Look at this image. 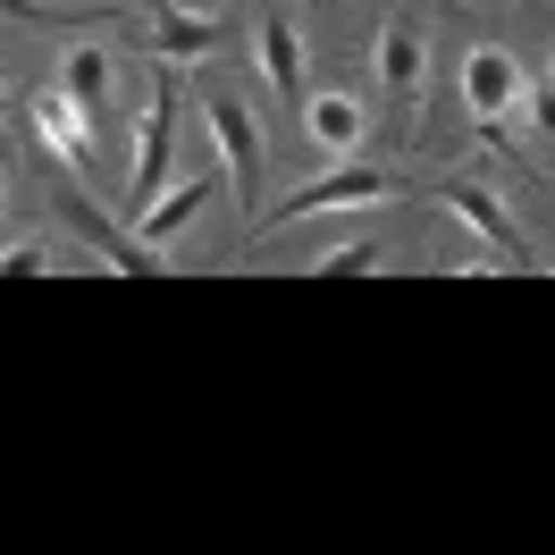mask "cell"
I'll list each match as a JSON object with an SVG mask.
<instances>
[{"label": "cell", "mask_w": 555, "mask_h": 555, "mask_svg": "<svg viewBox=\"0 0 555 555\" xmlns=\"http://www.w3.org/2000/svg\"><path fill=\"white\" fill-rule=\"evenodd\" d=\"M68 210H76V228L93 236V253H102V261H118V270H160V253H135V236H118L102 210L85 203V185H68Z\"/></svg>", "instance_id": "7c38bea8"}, {"label": "cell", "mask_w": 555, "mask_h": 555, "mask_svg": "<svg viewBox=\"0 0 555 555\" xmlns=\"http://www.w3.org/2000/svg\"><path fill=\"white\" fill-rule=\"evenodd\" d=\"M60 253H68L60 236H26V244H9V253H0V278H35V270H51Z\"/></svg>", "instance_id": "5bb4252c"}, {"label": "cell", "mask_w": 555, "mask_h": 555, "mask_svg": "<svg viewBox=\"0 0 555 555\" xmlns=\"http://www.w3.org/2000/svg\"><path fill=\"white\" fill-rule=\"evenodd\" d=\"M160 51H169V60H203V51H219V17H194V9L160 0Z\"/></svg>", "instance_id": "4fadbf2b"}, {"label": "cell", "mask_w": 555, "mask_h": 555, "mask_svg": "<svg viewBox=\"0 0 555 555\" xmlns=\"http://www.w3.org/2000/svg\"><path fill=\"white\" fill-rule=\"evenodd\" d=\"M177 9H194V17H210V9H219V0H177Z\"/></svg>", "instance_id": "e0dca14e"}, {"label": "cell", "mask_w": 555, "mask_h": 555, "mask_svg": "<svg viewBox=\"0 0 555 555\" xmlns=\"http://www.w3.org/2000/svg\"><path fill=\"white\" fill-rule=\"evenodd\" d=\"M35 135H42V152L60 160L68 177H93V160H102V143H93V118L60 93V85H42L35 93Z\"/></svg>", "instance_id": "52a82bcc"}, {"label": "cell", "mask_w": 555, "mask_h": 555, "mask_svg": "<svg viewBox=\"0 0 555 555\" xmlns=\"http://www.w3.org/2000/svg\"><path fill=\"white\" fill-rule=\"evenodd\" d=\"M203 127H210V143H219V169H228V185H236L244 219H253V194L270 185V143H261V127H253V109H244L236 93H203Z\"/></svg>", "instance_id": "6da1fadb"}, {"label": "cell", "mask_w": 555, "mask_h": 555, "mask_svg": "<svg viewBox=\"0 0 555 555\" xmlns=\"http://www.w3.org/2000/svg\"><path fill=\"white\" fill-rule=\"evenodd\" d=\"M438 203H447L454 219H463V228H472V236L496 253V261H521V253H530V244H521V219L496 203L488 185H463V177H454V185H438Z\"/></svg>", "instance_id": "ba28073f"}, {"label": "cell", "mask_w": 555, "mask_h": 555, "mask_svg": "<svg viewBox=\"0 0 555 555\" xmlns=\"http://www.w3.org/2000/svg\"><path fill=\"white\" fill-rule=\"evenodd\" d=\"M177 76H152V102H143V143H135V169H127V219H135L160 185H169V160H177Z\"/></svg>", "instance_id": "277c9868"}, {"label": "cell", "mask_w": 555, "mask_h": 555, "mask_svg": "<svg viewBox=\"0 0 555 555\" xmlns=\"http://www.w3.org/2000/svg\"><path fill=\"white\" fill-rule=\"evenodd\" d=\"M203 203H210V177H185V185L169 177V185L135 210V236H143V244H177L194 219H203Z\"/></svg>", "instance_id": "8fae6325"}, {"label": "cell", "mask_w": 555, "mask_h": 555, "mask_svg": "<svg viewBox=\"0 0 555 555\" xmlns=\"http://www.w3.org/2000/svg\"><path fill=\"white\" fill-rule=\"evenodd\" d=\"M371 68H379L387 109H396V118H413V109L429 102V17H421V9H396V17L379 26Z\"/></svg>", "instance_id": "7a4b0ae2"}, {"label": "cell", "mask_w": 555, "mask_h": 555, "mask_svg": "<svg viewBox=\"0 0 555 555\" xmlns=\"http://www.w3.org/2000/svg\"><path fill=\"white\" fill-rule=\"evenodd\" d=\"M320 270H328V278H362V270H379V244H371V236H353V244H337V253H328Z\"/></svg>", "instance_id": "9a60e30c"}, {"label": "cell", "mask_w": 555, "mask_h": 555, "mask_svg": "<svg viewBox=\"0 0 555 555\" xmlns=\"http://www.w3.org/2000/svg\"><path fill=\"white\" fill-rule=\"evenodd\" d=\"M9 109H17V102H9V85H0V118H9Z\"/></svg>", "instance_id": "d6986e66"}, {"label": "cell", "mask_w": 555, "mask_h": 555, "mask_svg": "<svg viewBox=\"0 0 555 555\" xmlns=\"http://www.w3.org/2000/svg\"><path fill=\"white\" fill-rule=\"evenodd\" d=\"M60 93L93 118V143H118V118H109V51L102 42H76L68 60H60Z\"/></svg>", "instance_id": "9c48e42d"}, {"label": "cell", "mask_w": 555, "mask_h": 555, "mask_svg": "<svg viewBox=\"0 0 555 555\" xmlns=\"http://www.w3.org/2000/svg\"><path fill=\"white\" fill-rule=\"evenodd\" d=\"M0 17H17V26H76L60 9H42V0H0Z\"/></svg>", "instance_id": "2e32d148"}, {"label": "cell", "mask_w": 555, "mask_h": 555, "mask_svg": "<svg viewBox=\"0 0 555 555\" xmlns=\"http://www.w3.org/2000/svg\"><path fill=\"white\" fill-rule=\"evenodd\" d=\"M387 194H404V177L353 160V169H328V177H312V185H295L286 203H270V210H261V236L295 228V219H312V210H353V203H387Z\"/></svg>", "instance_id": "3957f363"}, {"label": "cell", "mask_w": 555, "mask_h": 555, "mask_svg": "<svg viewBox=\"0 0 555 555\" xmlns=\"http://www.w3.org/2000/svg\"><path fill=\"white\" fill-rule=\"evenodd\" d=\"M253 42H261V76H270L278 102H304L312 93V42L286 9H253Z\"/></svg>", "instance_id": "5b68a950"}, {"label": "cell", "mask_w": 555, "mask_h": 555, "mask_svg": "<svg viewBox=\"0 0 555 555\" xmlns=\"http://www.w3.org/2000/svg\"><path fill=\"white\" fill-rule=\"evenodd\" d=\"M0 203H9V160H0Z\"/></svg>", "instance_id": "ac0fdd59"}, {"label": "cell", "mask_w": 555, "mask_h": 555, "mask_svg": "<svg viewBox=\"0 0 555 555\" xmlns=\"http://www.w3.org/2000/svg\"><path fill=\"white\" fill-rule=\"evenodd\" d=\"M521 60L505 51V42H480V51H463V109L480 118V127H496V118H514L521 102Z\"/></svg>", "instance_id": "8992f818"}, {"label": "cell", "mask_w": 555, "mask_h": 555, "mask_svg": "<svg viewBox=\"0 0 555 555\" xmlns=\"http://www.w3.org/2000/svg\"><path fill=\"white\" fill-rule=\"evenodd\" d=\"M304 135H312V152L346 160V152H362V135H371V109L353 102V93H304Z\"/></svg>", "instance_id": "30bf717a"}]
</instances>
